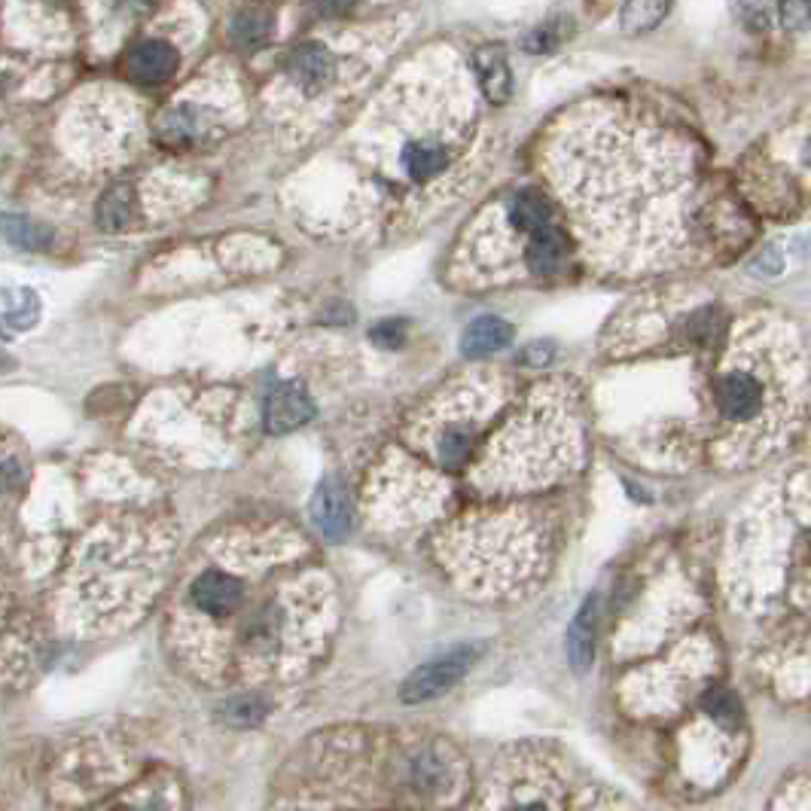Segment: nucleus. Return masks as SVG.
I'll return each mask as SVG.
<instances>
[{
	"label": "nucleus",
	"mask_w": 811,
	"mask_h": 811,
	"mask_svg": "<svg viewBox=\"0 0 811 811\" xmlns=\"http://www.w3.org/2000/svg\"><path fill=\"white\" fill-rule=\"evenodd\" d=\"M473 660H476V650L464 646V650H452V653H445L440 660L421 665V668H415V672L406 677L400 698H403L406 705H421V702H431V698L443 696L445 689H452L467 674Z\"/></svg>",
	"instance_id": "f257e3e1"
},
{
	"label": "nucleus",
	"mask_w": 811,
	"mask_h": 811,
	"mask_svg": "<svg viewBox=\"0 0 811 811\" xmlns=\"http://www.w3.org/2000/svg\"><path fill=\"white\" fill-rule=\"evenodd\" d=\"M717 406L733 424H754L766 412V385L748 367H733L717 381Z\"/></svg>",
	"instance_id": "f03ea898"
},
{
	"label": "nucleus",
	"mask_w": 811,
	"mask_h": 811,
	"mask_svg": "<svg viewBox=\"0 0 811 811\" xmlns=\"http://www.w3.org/2000/svg\"><path fill=\"white\" fill-rule=\"evenodd\" d=\"M190 601L192 608L202 610L204 617L223 620V617H232L241 608L244 586H241L239 577H232L229 571L211 568V571L196 577V583L190 586Z\"/></svg>",
	"instance_id": "7ed1b4c3"
},
{
	"label": "nucleus",
	"mask_w": 811,
	"mask_h": 811,
	"mask_svg": "<svg viewBox=\"0 0 811 811\" xmlns=\"http://www.w3.org/2000/svg\"><path fill=\"white\" fill-rule=\"evenodd\" d=\"M180 64L178 50L166 43V40H140L138 46H131L126 59V71L131 80H138L144 86H156L175 76Z\"/></svg>",
	"instance_id": "20e7f679"
},
{
	"label": "nucleus",
	"mask_w": 811,
	"mask_h": 811,
	"mask_svg": "<svg viewBox=\"0 0 811 811\" xmlns=\"http://www.w3.org/2000/svg\"><path fill=\"white\" fill-rule=\"evenodd\" d=\"M312 519H315L317 531L330 540H343L345 534L351 531V497L345 492L339 480H327L315 492L312 501Z\"/></svg>",
	"instance_id": "39448f33"
},
{
	"label": "nucleus",
	"mask_w": 811,
	"mask_h": 811,
	"mask_svg": "<svg viewBox=\"0 0 811 811\" xmlns=\"http://www.w3.org/2000/svg\"><path fill=\"white\" fill-rule=\"evenodd\" d=\"M315 415V406L299 385H278L266 400V431L291 433Z\"/></svg>",
	"instance_id": "423d86ee"
},
{
	"label": "nucleus",
	"mask_w": 811,
	"mask_h": 811,
	"mask_svg": "<svg viewBox=\"0 0 811 811\" xmlns=\"http://www.w3.org/2000/svg\"><path fill=\"white\" fill-rule=\"evenodd\" d=\"M333 71H336V59L320 43H305L293 52L291 76L303 89H324L333 80Z\"/></svg>",
	"instance_id": "0eeeda50"
},
{
	"label": "nucleus",
	"mask_w": 811,
	"mask_h": 811,
	"mask_svg": "<svg viewBox=\"0 0 811 811\" xmlns=\"http://www.w3.org/2000/svg\"><path fill=\"white\" fill-rule=\"evenodd\" d=\"M509 339H513V327H509L507 320L488 315L480 317V320H473L467 330H464L461 351L476 360V357H488L495 355V351H501V348H507Z\"/></svg>",
	"instance_id": "6e6552de"
},
{
	"label": "nucleus",
	"mask_w": 811,
	"mask_h": 811,
	"mask_svg": "<svg viewBox=\"0 0 811 811\" xmlns=\"http://www.w3.org/2000/svg\"><path fill=\"white\" fill-rule=\"evenodd\" d=\"M596 634H598V598H586L580 613L573 617L571 632H568V656L573 668H589L596 660Z\"/></svg>",
	"instance_id": "1a4fd4ad"
},
{
	"label": "nucleus",
	"mask_w": 811,
	"mask_h": 811,
	"mask_svg": "<svg viewBox=\"0 0 811 811\" xmlns=\"http://www.w3.org/2000/svg\"><path fill=\"white\" fill-rule=\"evenodd\" d=\"M565 254H568L565 232H558L556 227H546L531 235L525 260H528V268H531L534 275H552L561 266Z\"/></svg>",
	"instance_id": "9d476101"
},
{
	"label": "nucleus",
	"mask_w": 811,
	"mask_h": 811,
	"mask_svg": "<svg viewBox=\"0 0 811 811\" xmlns=\"http://www.w3.org/2000/svg\"><path fill=\"white\" fill-rule=\"evenodd\" d=\"M509 220L516 229L534 235L540 229L552 227V208L537 190H522L509 199Z\"/></svg>",
	"instance_id": "9b49d317"
},
{
	"label": "nucleus",
	"mask_w": 811,
	"mask_h": 811,
	"mask_svg": "<svg viewBox=\"0 0 811 811\" xmlns=\"http://www.w3.org/2000/svg\"><path fill=\"white\" fill-rule=\"evenodd\" d=\"M476 71H480L482 92L495 102H504L509 95V67L504 55L497 50H482L476 55Z\"/></svg>",
	"instance_id": "f8f14e48"
},
{
	"label": "nucleus",
	"mask_w": 811,
	"mask_h": 811,
	"mask_svg": "<svg viewBox=\"0 0 811 811\" xmlns=\"http://www.w3.org/2000/svg\"><path fill=\"white\" fill-rule=\"evenodd\" d=\"M470 452H473V431L467 424H449L436 440V457L449 470L464 467L470 461Z\"/></svg>",
	"instance_id": "ddd939ff"
},
{
	"label": "nucleus",
	"mask_w": 811,
	"mask_h": 811,
	"mask_svg": "<svg viewBox=\"0 0 811 811\" xmlns=\"http://www.w3.org/2000/svg\"><path fill=\"white\" fill-rule=\"evenodd\" d=\"M131 217H135V192H131V187H116L98 204V223L104 229H110V232L126 229L131 223Z\"/></svg>",
	"instance_id": "4468645a"
},
{
	"label": "nucleus",
	"mask_w": 811,
	"mask_h": 811,
	"mask_svg": "<svg viewBox=\"0 0 811 811\" xmlns=\"http://www.w3.org/2000/svg\"><path fill=\"white\" fill-rule=\"evenodd\" d=\"M0 229H3V235L13 241L15 247H25V251H38V247H46L52 239L50 229L38 227V223H31L25 217H13L7 214L0 220Z\"/></svg>",
	"instance_id": "2eb2a0df"
},
{
	"label": "nucleus",
	"mask_w": 811,
	"mask_h": 811,
	"mask_svg": "<svg viewBox=\"0 0 811 811\" xmlns=\"http://www.w3.org/2000/svg\"><path fill=\"white\" fill-rule=\"evenodd\" d=\"M702 708L708 710V717L717 726H726V729H736L741 723V702H738L729 689H710L708 696L702 698Z\"/></svg>",
	"instance_id": "dca6fc26"
},
{
	"label": "nucleus",
	"mask_w": 811,
	"mask_h": 811,
	"mask_svg": "<svg viewBox=\"0 0 811 811\" xmlns=\"http://www.w3.org/2000/svg\"><path fill=\"white\" fill-rule=\"evenodd\" d=\"M268 28H272L268 15L256 13V10H247V13H241L239 19H235L232 34H235V40L244 43V46H256V43H263V40L268 38Z\"/></svg>",
	"instance_id": "f3484780"
},
{
	"label": "nucleus",
	"mask_w": 811,
	"mask_h": 811,
	"mask_svg": "<svg viewBox=\"0 0 811 811\" xmlns=\"http://www.w3.org/2000/svg\"><path fill=\"white\" fill-rule=\"evenodd\" d=\"M665 13H668L665 3H629V7L622 10V15H625V28H632V31L656 25Z\"/></svg>",
	"instance_id": "a211bd4d"
},
{
	"label": "nucleus",
	"mask_w": 811,
	"mask_h": 811,
	"mask_svg": "<svg viewBox=\"0 0 811 811\" xmlns=\"http://www.w3.org/2000/svg\"><path fill=\"white\" fill-rule=\"evenodd\" d=\"M263 717V705L256 698H244V702H232L229 708V720L235 723H254Z\"/></svg>",
	"instance_id": "6ab92c4d"
},
{
	"label": "nucleus",
	"mask_w": 811,
	"mask_h": 811,
	"mask_svg": "<svg viewBox=\"0 0 811 811\" xmlns=\"http://www.w3.org/2000/svg\"><path fill=\"white\" fill-rule=\"evenodd\" d=\"M372 339L379 345H388V348H397V345L403 343V327H400V320H385L379 327H372Z\"/></svg>",
	"instance_id": "aec40b11"
},
{
	"label": "nucleus",
	"mask_w": 811,
	"mask_h": 811,
	"mask_svg": "<svg viewBox=\"0 0 811 811\" xmlns=\"http://www.w3.org/2000/svg\"><path fill=\"white\" fill-rule=\"evenodd\" d=\"M509 811H546V805H540V802H525V805H516V809Z\"/></svg>",
	"instance_id": "412c9836"
}]
</instances>
